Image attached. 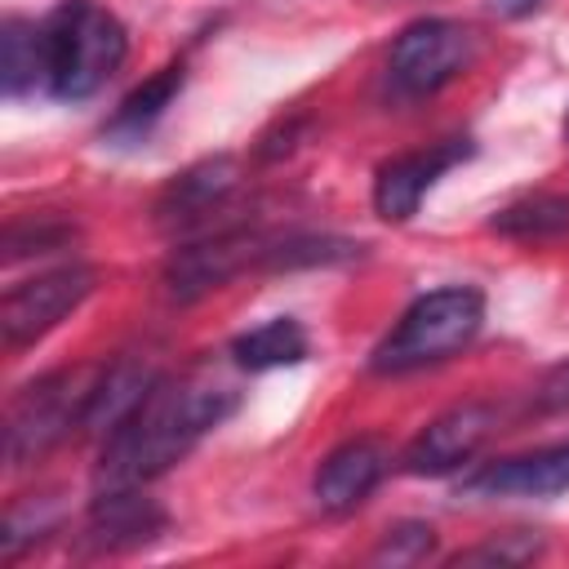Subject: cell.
Listing matches in <instances>:
<instances>
[{"instance_id":"cell-1","label":"cell","mask_w":569,"mask_h":569,"mask_svg":"<svg viewBox=\"0 0 569 569\" xmlns=\"http://www.w3.org/2000/svg\"><path fill=\"white\" fill-rule=\"evenodd\" d=\"M240 391L209 373H187L178 382H156L151 396L133 409L124 427H116L98 458V489L107 485H142L187 458L222 418H231Z\"/></svg>"},{"instance_id":"cell-2","label":"cell","mask_w":569,"mask_h":569,"mask_svg":"<svg viewBox=\"0 0 569 569\" xmlns=\"http://www.w3.org/2000/svg\"><path fill=\"white\" fill-rule=\"evenodd\" d=\"M49 93L62 102L93 98L129 53V36L111 9L98 0H62L44 22Z\"/></svg>"},{"instance_id":"cell-3","label":"cell","mask_w":569,"mask_h":569,"mask_svg":"<svg viewBox=\"0 0 569 569\" xmlns=\"http://www.w3.org/2000/svg\"><path fill=\"white\" fill-rule=\"evenodd\" d=\"M485 325V293L471 284H445L409 302L396 329L373 347V373H413L458 356Z\"/></svg>"},{"instance_id":"cell-4","label":"cell","mask_w":569,"mask_h":569,"mask_svg":"<svg viewBox=\"0 0 569 569\" xmlns=\"http://www.w3.org/2000/svg\"><path fill=\"white\" fill-rule=\"evenodd\" d=\"M93 382H98L93 369H58V373L22 387L18 400L9 405V427H4L9 462L27 467V462L44 458L58 440H67V431L84 422Z\"/></svg>"},{"instance_id":"cell-5","label":"cell","mask_w":569,"mask_h":569,"mask_svg":"<svg viewBox=\"0 0 569 569\" xmlns=\"http://www.w3.org/2000/svg\"><path fill=\"white\" fill-rule=\"evenodd\" d=\"M471 53H476V40H471V31L462 22L418 18L396 36L387 71H391V84L400 93L427 98V93L445 89L453 76H462L471 67Z\"/></svg>"},{"instance_id":"cell-6","label":"cell","mask_w":569,"mask_h":569,"mask_svg":"<svg viewBox=\"0 0 569 569\" xmlns=\"http://www.w3.org/2000/svg\"><path fill=\"white\" fill-rule=\"evenodd\" d=\"M93 267L84 262H67L53 267L44 276H31L22 284H13L0 302V333L9 347H27L36 338H44L53 325H62L89 293H93Z\"/></svg>"},{"instance_id":"cell-7","label":"cell","mask_w":569,"mask_h":569,"mask_svg":"<svg viewBox=\"0 0 569 569\" xmlns=\"http://www.w3.org/2000/svg\"><path fill=\"white\" fill-rule=\"evenodd\" d=\"M271 240L258 231H218L204 236L196 244H182L169 253L164 262V293L173 302H196L204 293H213L218 284H227L231 276L249 271L253 262H267Z\"/></svg>"},{"instance_id":"cell-8","label":"cell","mask_w":569,"mask_h":569,"mask_svg":"<svg viewBox=\"0 0 569 569\" xmlns=\"http://www.w3.org/2000/svg\"><path fill=\"white\" fill-rule=\"evenodd\" d=\"M493 422H498V409L485 405V400L453 405V409H445L440 418H431L409 440V449L400 453V467L409 476H449V471H458L462 462L476 458V449L489 440Z\"/></svg>"},{"instance_id":"cell-9","label":"cell","mask_w":569,"mask_h":569,"mask_svg":"<svg viewBox=\"0 0 569 569\" xmlns=\"http://www.w3.org/2000/svg\"><path fill=\"white\" fill-rule=\"evenodd\" d=\"M169 516L156 498H147L138 485H107L89 502L80 542L84 551H133L164 533Z\"/></svg>"},{"instance_id":"cell-10","label":"cell","mask_w":569,"mask_h":569,"mask_svg":"<svg viewBox=\"0 0 569 569\" xmlns=\"http://www.w3.org/2000/svg\"><path fill=\"white\" fill-rule=\"evenodd\" d=\"M467 156H471V142H467V138H453V142H440V147H431V151H405V156L387 160V164L378 169V178H373V209H378V218H387V222H409V218L418 213L422 196L431 191V182H436L449 164H458V160H467Z\"/></svg>"},{"instance_id":"cell-11","label":"cell","mask_w":569,"mask_h":569,"mask_svg":"<svg viewBox=\"0 0 569 569\" xmlns=\"http://www.w3.org/2000/svg\"><path fill=\"white\" fill-rule=\"evenodd\" d=\"M565 489H569V440L520 458H498L462 480V493L471 498H551Z\"/></svg>"},{"instance_id":"cell-12","label":"cell","mask_w":569,"mask_h":569,"mask_svg":"<svg viewBox=\"0 0 569 569\" xmlns=\"http://www.w3.org/2000/svg\"><path fill=\"white\" fill-rule=\"evenodd\" d=\"M240 187V164L231 156H209L187 164L182 173H173L164 182V191L156 196V227L178 231V227H196L204 213H213L231 191Z\"/></svg>"},{"instance_id":"cell-13","label":"cell","mask_w":569,"mask_h":569,"mask_svg":"<svg viewBox=\"0 0 569 569\" xmlns=\"http://www.w3.org/2000/svg\"><path fill=\"white\" fill-rule=\"evenodd\" d=\"M387 471V449L378 440H347L338 445L320 467H316V480H311V493L320 502V511L329 516H342V511H356L382 480Z\"/></svg>"},{"instance_id":"cell-14","label":"cell","mask_w":569,"mask_h":569,"mask_svg":"<svg viewBox=\"0 0 569 569\" xmlns=\"http://www.w3.org/2000/svg\"><path fill=\"white\" fill-rule=\"evenodd\" d=\"M156 382H160V373L147 360H116V365L98 369V382H93L80 427L89 436H111L116 427H124L133 418V409L151 396Z\"/></svg>"},{"instance_id":"cell-15","label":"cell","mask_w":569,"mask_h":569,"mask_svg":"<svg viewBox=\"0 0 569 569\" xmlns=\"http://www.w3.org/2000/svg\"><path fill=\"white\" fill-rule=\"evenodd\" d=\"M307 329L293 316H276L249 333H240L231 342V360L249 373H267V369H284V365H302L307 360Z\"/></svg>"},{"instance_id":"cell-16","label":"cell","mask_w":569,"mask_h":569,"mask_svg":"<svg viewBox=\"0 0 569 569\" xmlns=\"http://www.w3.org/2000/svg\"><path fill=\"white\" fill-rule=\"evenodd\" d=\"M4 93L27 98L36 89H49V62H44V27L27 18L4 22V67H0Z\"/></svg>"},{"instance_id":"cell-17","label":"cell","mask_w":569,"mask_h":569,"mask_svg":"<svg viewBox=\"0 0 569 569\" xmlns=\"http://www.w3.org/2000/svg\"><path fill=\"white\" fill-rule=\"evenodd\" d=\"M182 80H187V71H182V62H173V67H164V71H156L151 80H142L120 107H116V116L107 120V138H142L164 111H169V102L178 98V89H182Z\"/></svg>"},{"instance_id":"cell-18","label":"cell","mask_w":569,"mask_h":569,"mask_svg":"<svg viewBox=\"0 0 569 569\" xmlns=\"http://www.w3.org/2000/svg\"><path fill=\"white\" fill-rule=\"evenodd\" d=\"M489 227L498 236H511V240H556L569 231V200L551 196V191H533V196L502 204L489 218Z\"/></svg>"},{"instance_id":"cell-19","label":"cell","mask_w":569,"mask_h":569,"mask_svg":"<svg viewBox=\"0 0 569 569\" xmlns=\"http://www.w3.org/2000/svg\"><path fill=\"white\" fill-rule=\"evenodd\" d=\"M53 525H58V502L53 498H22V502H13L9 507V520H4V533H0L4 560L22 556V547L40 542Z\"/></svg>"},{"instance_id":"cell-20","label":"cell","mask_w":569,"mask_h":569,"mask_svg":"<svg viewBox=\"0 0 569 569\" xmlns=\"http://www.w3.org/2000/svg\"><path fill=\"white\" fill-rule=\"evenodd\" d=\"M431 551H436V529L422 525V520H405V525L387 529V538L378 542L373 560H378V565H418V560H427Z\"/></svg>"},{"instance_id":"cell-21","label":"cell","mask_w":569,"mask_h":569,"mask_svg":"<svg viewBox=\"0 0 569 569\" xmlns=\"http://www.w3.org/2000/svg\"><path fill=\"white\" fill-rule=\"evenodd\" d=\"M533 556H542L538 533H502V538H489V542L462 551L453 565H525Z\"/></svg>"},{"instance_id":"cell-22","label":"cell","mask_w":569,"mask_h":569,"mask_svg":"<svg viewBox=\"0 0 569 569\" xmlns=\"http://www.w3.org/2000/svg\"><path fill=\"white\" fill-rule=\"evenodd\" d=\"M71 240V227L67 222H53V218H40V222H13L9 227V236H4V258L9 262H18V258H27V253H49V249H58V244H67Z\"/></svg>"},{"instance_id":"cell-23","label":"cell","mask_w":569,"mask_h":569,"mask_svg":"<svg viewBox=\"0 0 569 569\" xmlns=\"http://www.w3.org/2000/svg\"><path fill=\"white\" fill-rule=\"evenodd\" d=\"M533 409L538 413H565L569 409V360H560L542 373V382L533 387Z\"/></svg>"},{"instance_id":"cell-24","label":"cell","mask_w":569,"mask_h":569,"mask_svg":"<svg viewBox=\"0 0 569 569\" xmlns=\"http://www.w3.org/2000/svg\"><path fill=\"white\" fill-rule=\"evenodd\" d=\"M538 4H542V0H485V9H489L493 18H529Z\"/></svg>"}]
</instances>
